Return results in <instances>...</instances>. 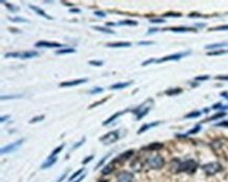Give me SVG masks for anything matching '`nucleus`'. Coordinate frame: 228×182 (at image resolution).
I'll return each mask as SVG.
<instances>
[{
	"label": "nucleus",
	"instance_id": "63",
	"mask_svg": "<svg viewBox=\"0 0 228 182\" xmlns=\"http://www.w3.org/2000/svg\"><path fill=\"white\" fill-rule=\"evenodd\" d=\"M197 25H198V27H204V25H205V24H201V23H198V24H197Z\"/></svg>",
	"mask_w": 228,
	"mask_h": 182
},
{
	"label": "nucleus",
	"instance_id": "60",
	"mask_svg": "<svg viewBox=\"0 0 228 182\" xmlns=\"http://www.w3.org/2000/svg\"><path fill=\"white\" fill-rule=\"evenodd\" d=\"M221 96H224L225 98L228 99V93H227V92H222V93H221Z\"/></svg>",
	"mask_w": 228,
	"mask_h": 182
},
{
	"label": "nucleus",
	"instance_id": "54",
	"mask_svg": "<svg viewBox=\"0 0 228 182\" xmlns=\"http://www.w3.org/2000/svg\"><path fill=\"white\" fill-rule=\"evenodd\" d=\"M70 13H74V14H80V13H81V11H80L79 9H71V10H70Z\"/></svg>",
	"mask_w": 228,
	"mask_h": 182
},
{
	"label": "nucleus",
	"instance_id": "19",
	"mask_svg": "<svg viewBox=\"0 0 228 182\" xmlns=\"http://www.w3.org/2000/svg\"><path fill=\"white\" fill-rule=\"evenodd\" d=\"M130 84H132V81H129V82H119V83H116V84L110 86V89H125V87L129 86Z\"/></svg>",
	"mask_w": 228,
	"mask_h": 182
},
{
	"label": "nucleus",
	"instance_id": "30",
	"mask_svg": "<svg viewBox=\"0 0 228 182\" xmlns=\"http://www.w3.org/2000/svg\"><path fill=\"white\" fill-rule=\"evenodd\" d=\"M83 172H84V169H78V171L76 172L75 174H73L72 176H71L70 178H68V182H72L73 180H75V179L77 178V177L79 176V175H81V173H83Z\"/></svg>",
	"mask_w": 228,
	"mask_h": 182
},
{
	"label": "nucleus",
	"instance_id": "25",
	"mask_svg": "<svg viewBox=\"0 0 228 182\" xmlns=\"http://www.w3.org/2000/svg\"><path fill=\"white\" fill-rule=\"evenodd\" d=\"M228 46V42H222V43H215V44H208V46H205L206 49H215L218 48H221V46Z\"/></svg>",
	"mask_w": 228,
	"mask_h": 182
},
{
	"label": "nucleus",
	"instance_id": "53",
	"mask_svg": "<svg viewBox=\"0 0 228 182\" xmlns=\"http://www.w3.org/2000/svg\"><path fill=\"white\" fill-rule=\"evenodd\" d=\"M188 17H190V18H197V17H202V15H201V14H199V13H190L188 15Z\"/></svg>",
	"mask_w": 228,
	"mask_h": 182
},
{
	"label": "nucleus",
	"instance_id": "39",
	"mask_svg": "<svg viewBox=\"0 0 228 182\" xmlns=\"http://www.w3.org/2000/svg\"><path fill=\"white\" fill-rule=\"evenodd\" d=\"M209 78L210 77L208 76V75H203V76L196 77V78H194V80H196V81H205V80H208Z\"/></svg>",
	"mask_w": 228,
	"mask_h": 182
},
{
	"label": "nucleus",
	"instance_id": "10",
	"mask_svg": "<svg viewBox=\"0 0 228 182\" xmlns=\"http://www.w3.org/2000/svg\"><path fill=\"white\" fill-rule=\"evenodd\" d=\"M87 78H83V79H77V80H71V81H65V82H61L60 86L61 87H68V86H77L79 84L85 83L87 82Z\"/></svg>",
	"mask_w": 228,
	"mask_h": 182
},
{
	"label": "nucleus",
	"instance_id": "36",
	"mask_svg": "<svg viewBox=\"0 0 228 182\" xmlns=\"http://www.w3.org/2000/svg\"><path fill=\"white\" fill-rule=\"evenodd\" d=\"M110 153H108V154H107V155H105V156H104V157H103V158H102V159L100 160V162H99V163H98V164H97V165H96V166H95V169H98V167H100V166H101V165H102V164H103V163H104V162H105V160H106V159H107V158H108V157H110Z\"/></svg>",
	"mask_w": 228,
	"mask_h": 182
},
{
	"label": "nucleus",
	"instance_id": "33",
	"mask_svg": "<svg viewBox=\"0 0 228 182\" xmlns=\"http://www.w3.org/2000/svg\"><path fill=\"white\" fill-rule=\"evenodd\" d=\"M181 13H173V12H168V13L163 14V17H181Z\"/></svg>",
	"mask_w": 228,
	"mask_h": 182
},
{
	"label": "nucleus",
	"instance_id": "22",
	"mask_svg": "<svg viewBox=\"0 0 228 182\" xmlns=\"http://www.w3.org/2000/svg\"><path fill=\"white\" fill-rule=\"evenodd\" d=\"M182 89L180 87H176V89H169L167 91H165V94L167 96H176V95H179V94L182 93Z\"/></svg>",
	"mask_w": 228,
	"mask_h": 182
},
{
	"label": "nucleus",
	"instance_id": "12",
	"mask_svg": "<svg viewBox=\"0 0 228 182\" xmlns=\"http://www.w3.org/2000/svg\"><path fill=\"white\" fill-rule=\"evenodd\" d=\"M106 46H108V48H129V46H132V43H130V42H124V41L110 42V43L106 44Z\"/></svg>",
	"mask_w": 228,
	"mask_h": 182
},
{
	"label": "nucleus",
	"instance_id": "47",
	"mask_svg": "<svg viewBox=\"0 0 228 182\" xmlns=\"http://www.w3.org/2000/svg\"><path fill=\"white\" fill-rule=\"evenodd\" d=\"M21 95H15V96H1V99L4 100V99H13V98H20Z\"/></svg>",
	"mask_w": 228,
	"mask_h": 182
},
{
	"label": "nucleus",
	"instance_id": "1",
	"mask_svg": "<svg viewBox=\"0 0 228 182\" xmlns=\"http://www.w3.org/2000/svg\"><path fill=\"white\" fill-rule=\"evenodd\" d=\"M197 169H198V163L192 159H188V160H186V161L180 163L179 166H178V169H177V172L178 173L183 172V173H187V174H194V173L197 171Z\"/></svg>",
	"mask_w": 228,
	"mask_h": 182
},
{
	"label": "nucleus",
	"instance_id": "17",
	"mask_svg": "<svg viewBox=\"0 0 228 182\" xmlns=\"http://www.w3.org/2000/svg\"><path fill=\"white\" fill-rule=\"evenodd\" d=\"M160 124V122L159 121H155V122H151V123H146V124H144L143 126L141 127V129L138 131V134H142V133H144L145 131H148L149 129H151V127H155V126H157V125H159Z\"/></svg>",
	"mask_w": 228,
	"mask_h": 182
},
{
	"label": "nucleus",
	"instance_id": "31",
	"mask_svg": "<svg viewBox=\"0 0 228 182\" xmlns=\"http://www.w3.org/2000/svg\"><path fill=\"white\" fill-rule=\"evenodd\" d=\"M9 20L13 21V22H28L27 19L22 17H9Z\"/></svg>",
	"mask_w": 228,
	"mask_h": 182
},
{
	"label": "nucleus",
	"instance_id": "24",
	"mask_svg": "<svg viewBox=\"0 0 228 182\" xmlns=\"http://www.w3.org/2000/svg\"><path fill=\"white\" fill-rule=\"evenodd\" d=\"M225 116H226V113H225V112H220V113H218V114H215V115L211 116V117H209V118H207L206 120H204V122L212 121V120L220 119V118H223V117H225Z\"/></svg>",
	"mask_w": 228,
	"mask_h": 182
},
{
	"label": "nucleus",
	"instance_id": "64",
	"mask_svg": "<svg viewBox=\"0 0 228 182\" xmlns=\"http://www.w3.org/2000/svg\"><path fill=\"white\" fill-rule=\"evenodd\" d=\"M100 182H107V181H105V180H101Z\"/></svg>",
	"mask_w": 228,
	"mask_h": 182
},
{
	"label": "nucleus",
	"instance_id": "15",
	"mask_svg": "<svg viewBox=\"0 0 228 182\" xmlns=\"http://www.w3.org/2000/svg\"><path fill=\"white\" fill-rule=\"evenodd\" d=\"M168 31L176 33H185V32H197V30L192 29V27H170V29H165Z\"/></svg>",
	"mask_w": 228,
	"mask_h": 182
},
{
	"label": "nucleus",
	"instance_id": "56",
	"mask_svg": "<svg viewBox=\"0 0 228 182\" xmlns=\"http://www.w3.org/2000/svg\"><path fill=\"white\" fill-rule=\"evenodd\" d=\"M9 116L8 115V116H3V117H1L0 118V121L1 122H4V121H6V120H9Z\"/></svg>",
	"mask_w": 228,
	"mask_h": 182
},
{
	"label": "nucleus",
	"instance_id": "41",
	"mask_svg": "<svg viewBox=\"0 0 228 182\" xmlns=\"http://www.w3.org/2000/svg\"><path fill=\"white\" fill-rule=\"evenodd\" d=\"M103 92V89L102 87H95L94 89H92L89 93L91 94H99V93H102Z\"/></svg>",
	"mask_w": 228,
	"mask_h": 182
},
{
	"label": "nucleus",
	"instance_id": "4",
	"mask_svg": "<svg viewBox=\"0 0 228 182\" xmlns=\"http://www.w3.org/2000/svg\"><path fill=\"white\" fill-rule=\"evenodd\" d=\"M165 164V160L162 156L160 155H157L155 157L150 158L148 161V165L150 169H161Z\"/></svg>",
	"mask_w": 228,
	"mask_h": 182
},
{
	"label": "nucleus",
	"instance_id": "59",
	"mask_svg": "<svg viewBox=\"0 0 228 182\" xmlns=\"http://www.w3.org/2000/svg\"><path fill=\"white\" fill-rule=\"evenodd\" d=\"M84 177H85V175H82V176L80 177V178H78L77 180H75V182H81V181L83 180V179H84Z\"/></svg>",
	"mask_w": 228,
	"mask_h": 182
},
{
	"label": "nucleus",
	"instance_id": "18",
	"mask_svg": "<svg viewBox=\"0 0 228 182\" xmlns=\"http://www.w3.org/2000/svg\"><path fill=\"white\" fill-rule=\"evenodd\" d=\"M57 160H58V158L57 157H49L46 161L41 165V169H47V167H51L52 165H54L57 162Z\"/></svg>",
	"mask_w": 228,
	"mask_h": 182
},
{
	"label": "nucleus",
	"instance_id": "45",
	"mask_svg": "<svg viewBox=\"0 0 228 182\" xmlns=\"http://www.w3.org/2000/svg\"><path fill=\"white\" fill-rule=\"evenodd\" d=\"M84 142H85V138H83L81 141H79V142H78V143H76L75 145L73 146V150H76V148H78V147H79V146H81L82 144L84 143Z\"/></svg>",
	"mask_w": 228,
	"mask_h": 182
},
{
	"label": "nucleus",
	"instance_id": "8",
	"mask_svg": "<svg viewBox=\"0 0 228 182\" xmlns=\"http://www.w3.org/2000/svg\"><path fill=\"white\" fill-rule=\"evenodd\" d=\"M36 48H49V49H55V48H61L63 46L61 43L58 42H51V41H45V40H42V41H38L35 43Z\"/></svg>",
	"mask_w": 228,
	"mask_h": 182
},
{
	"label": "nucleus",
	"instance_id": "27",
	"mask_svg": "<svg viewBox=\"0 0 228 182\" xmlns=\"http://www.w3.org/2000/svg\"><path fill=\"white\" fill-rule=\"evenodd\" d=\"M92 29H94V30H96V31H99V32H102V33H106V34H115V31L110 30V29H107V27H92Z\"/></svg>",
	"mask_w": 228,
	"mask_h": 182
},
{
	"label": "nucleus",
	"instance_id": "62",
	"mask_svg": "<svg viewBox=\"0 0 228 182\" xmlns=\"http://www.w3.org/2000/svg\"><path fill=\"white\" fill-rule=\"evenodd\" d=\"M106 24H107V25H116L114 22H108V23H106Z\"/></svg>",
	"mask_w": 228,
	"mask_h": 182
},
{
	"label": "nucleus",
	"instance_id": "23",
	"mask_svg": "<svg viewBox=\"0 0 228 182\" xmlns=\"http://www.w3.org/2000/svg\"><path fill=\"white\" fill-rule=\"evenodd\" d=\"M72 53H76V49H75L66 48V49H58V51L56 52V55H64V54H72Z\"/></svg>",
	"mask_w": 228,
	"mask_h": 182
},
{
	"label": "nucleus",
	"instance_id": "26",
	"mask_svg": "<svg viewBox=\"0 0 228 182\" xmlns=\"http://www.w3.org/2000/svg\"><path fill=\"white\" fill-rule=\"evenodd\" d=\"M119 25H128V27H136L138 25V22L135 20H122L118 23Z\"/></svg>",
	"mask_w": 228,
	"mask_h": 182
},
{
	"label": "nucleus",
	"instance_id": "16",
	"mask_svg": "<svg viewBox=\"0 0 228 182\" xmlns=\"http://www.w3.org/2000/svg\"><path fill=\"white\" fill-rule=\"evenodd\" d=\"M39 56V53L38 52H34V51H30V52H23V53H20V57L21 59H31V58H35Z\"/></svg>",
	"mask_w": 228,
	"mask_h": 182
},
{
	"label": "nucleus",
	"instance_id": "14",
	"mask_svg": "<svg viewBox=\"0 0 228 182\" xmlns=\"http://www.w3.org/2000/svg\"><path fill=\"white\" fill-rule=\"evenodd\" d=\"M115 164L116 163L114 162V160L110 161V163H107V164L102 169V171H101L102 175H108V174H110V173H113L114 169H115Z\"/></svg>",
	"mask_w": 228,
	"mask_h": 182
},
{
	"label": "nucleus",
	"instance_id": "32",
	"mask_svg": "<svg viewBox=\"0 0 228 182\" xmlns=\"http://www.w3.org/2000/svg\"><path fill=\"white\" fill-rule=\"evenodd\" d=\"M63 146H64V144H61L60 146H58L57 148H55V150L52 152V154H51V156H49V157H57V155H58V154L60 153L61 151H62Z\"/></svg>",
	"mask_w": 228,
	"mask_h": 182
},
{
	"label": "nucleus",
	"instance_id": "21",
	"mask_svg": "<svg viewBox=\"0 0 228 182\" xmlns=\"http://www.w3.org/2000/svg\"><path fill=\"white\" fill-rule=\"evenodd\" d=\"M125 112H126V111H124V112H118V113H116V114L111 115L110 117L108 118L107 120H105V121H104V122H103V123H102V124H103V125H108V124H110V123H111V122H113V121H115V120L117 119V118L119 117V116H121V115H122V114H124Z\"/></svg>",
	"mask_w": 228,
	"mask_h": 182
},
{
	"label": "nucleus",
	"instance_id": "2",
	"mask_svg": "<svg viewBox=\"0 0 228 182\" xmlns=\"http://www.w3.org/2000/svg\"><path fill=\"white\" fill-rule=\"evenodd\" d=\"M222 165L220 164L219 162H209L206 163L202 166V169L205 172L206 175H209V176H212V175L218 174L219 172L222 171Z\"/></svg>",
	"mask_w": 228,
	"mask_h": 182
},
{
	"label": "nucleus",
	"instance_id": "11",
	"mask_svg": "<svg viewBox=\"0 0 228 182\" xmlns=\"http://www.w3.org/2000/svg\"><path fill=\"white\" fill-rule=\"evenodd\" d=\"M134 180V176L132 173L128 172H122L118 175L117 182H132Z\"/></svg>",
	"mask_w": 228,
	"mask_h": 182
},
{
	"label": "nucleus",
	"instance_id": "38",
	"mask_svg": "<svg viewBox=\"0 0 228 182\" xmlns=\"http://www.w3.org/2000/svg\"><path fill=\"white\" fill-rule=\"evenodd\" d=\"M209 31H228V25H220L217 27H211Z\"/></svg>",
	"mask_w": 228,
	"mask_h": 182
},
{
	"label": "nucleus",
	"instance_id": "13",
	"mask_svg": "<svg viewBox=\"0 0 228 182\" xmlns=\"http://www.w3.org/2000/svg\"><path fill=\"white\" fill-rule=\"evenodd\" d=\"M30 9H32V10H34L36 13L38 14V15H40V16H42L43 18H46V19H49V20H53V17L52 16H49V15H47V14L44 12L42 9H40V8H38V6H35V5H30Z\"/></svg>",
	"mask_w": 228,
	"mask_h": 182
},
{
	"label": "nucleus",
	"instance_id": "7",
	"mask_svg": "<svg viewBox=\"0 0 228 182\" xmlns=\"http://www.w3.org/2000/svg\"><path fill=\"white\" fill-rule=\"evenodd\" d=\"M150 108H151V105L145 106V103H143V104H141L139 107H137L136 110H134V113L137 115V120L142 119V118L150 111Z\"/></svg>",
	"mask_w": 228,
	"mask_h": 182
},
{
	"label": "nucleus",
	"instance_id": "35",
	"mask_svg": "<svg viewBox=\"0 0 228 182\" xmlns=\"http://www.w3.org/2000/svg\"><path fill=\"white\" fill-rule=\"evenodd\" d=\"M43 119H44V115L36 116V117H34L33 119H31V120H30V123H36V122H41Z\"/></svg>",
	"mask_w": 228,
	"mask_h": 182
},
{
	"label": "nucleus",
	"instance_id": "46",
	"mask_svg": "<svg viewBox=\"0 0 228 182\" xmlns=\"http://www.w3.org/2000/svg\"><path fill=\"white\" fill-rule=\"evenodd\" d=\"M106 101V98H104V99H102L101 101H99V102H95V103H92V104L89 106V108H92V107H95V106H97V105H99V104H102L103 102H105Z\"/></svg>",
	"mask_w": 228,
	"mask_h": 182
},
{
	"label": "nucleus",
	"instance_id": "42",
	"mask_svg": "<svg viewBox=\"0 0 228 182\" xmlns=\"http://www.w3.org/2000/svg\"><path fill=\"white\" fill-rule=\"evenodd\" d=\"M154 43H155L154 41H139L138 42L139 46H153Z\"/></svg>",
	"mask_w": 228,
	"mask_h": 182
},
{
	"label": "nucleus",
	"instance_id": "20",
	"mask_svg": "<svg viewBox=\"0 0 228 182\" xmlns=\"http://www.w3.org/2000/svg\"><path fill=\"white\" fill-rule=\"evenodd\" d=\"M163 147V143H160V142H154V143H150L148 144L147 146L143 148V150H149V151H155V150H160V148Z\"/></svg>",
	"mask_w": 228,
	"mask_h": 182
},
{
	"label": "nucleus",
	"instance_id": "29",
	"mask_svg": "<svg viewBox=\"0 0 228 182\" xmlns=\"http://www.w3.org/2000/svg\"><path fill=\"white\" fill-rule=\"evenodd\" d=\"M202 113L200 112V111H197V112H192V113H189V114H187L186 116H185V118L186 119H189V118H198L200 117Z\"/></svg>",
	"mask_w": 228,
	"mask_h": 182
},
{
	"label": "nucleus",
	"instance_id": "57",
	"mask_svg": "<svg viewBox=\"0 0 228 182\" xmlns=\"http://www.w3.org/2000/svg\"><path fill=\"white\" fill-rule=\"evenodd\" d=\"M66 175H67V173H64V174L62 175V176H61L60 178L58 179V181H57V182H62V180H63V179H64V178H65V177H66Z\"/></svg>",
	"mask_w": 228,
	"mask_h": 182
},
{
	"label": "nucleus",
	"instance_id": "6",
	"mask_svg": "<svg viewBox=\"0 0 228 182\" xmlns=\"http://www.w3.org/2000/svg\"><path fill=\"white\" fill-rule=\"evenodd\" d=\"M23 141H24V139H19V140L15 141L14 143H11V144H9V145L4 146V147L1 148V154L3 155V154H9V153L14 152V151H16L18 147H20V145L23 143Z\"/></svg>",
	"mask_w": 228,
	"mask_h": 182
},
{
	"label": "nucleus",
	"instance_id": "51",
	"mask_svg": "<svg viewBox=\"0 0 228 182\" xmlns=\"http://www.w3.org/2000/svg\"><path fill=\"white\" fill-rule=\"evenodd\" d=\"M217 126H223V127H228V120H226V121H222L220 122V123H217L215 124Z\"/></svg>",
	"mask_w": 228,
	"mask_h": 182
},
{
	"label": "nucleus",
	"instance_id": "61",
	"mask_svg": "<svg viewBox=\"0 0 228 182\" xmlns=\"http://www.w3.org/2000/svg\"><path fill=\"white\" fill-rule=\"evenodd\" d=\"M157 31H158V29H150L148 32H147V34H151V33H155V32H157Z\"/></svg>",
	"mask_w": 228,
	"mask_h": 182
},
{
	"label": "nucleus",
	"instance_id": "28",
	"mask_svg": "<svg viewBox=\"0 0 228 182\" xmlns=\"http://www.w3.org/2000/svg\"><path fill=\"white\" fill-rule=\"evenodd\" d=\"M1 3H3L4 5H5L6 8H8L9 10L11 11V12H13V13H14V12H17V11L19 10V9L17 8V6H15V5H12L11 3H9V2H6V1H1Z\"/></svg>",
	"mask_w": 228,
	"mask_h": 182
},
{
	"label": "nucleus",
	"instance_id": "5",
	"mask_svg": "<svg viewBox=\"0 0 228 182\" xmlns=\"http://www.w3.org/2000/svg\"><path fill=\"white\" fill-rule=\"evenodd\" d=\"M188 54H190V52L189 51L183 52V53L172 54V55H169V56H166V57H163L161 59H158V60H156V63H161V62H164V61H170V60H180V59L185 57V56H187Z\"/></svg>",
	"mask_w": 228,
	"mask_h": 182
},
{
	"label": "nucleus",
	"instance_id": "37",
	"mask_svg": "<svg viewBox=\"0 0 228 182\" xmlns=\"http://www.w3.org/2000/svg\"><path fill=\"white\" fill-rule=\"evenodd\" d=\"M89 63L91 65H94V67H102V65H103V61H101V60H99V61L91 60V61H89Z\"/></svg>",
	"mask_w": 228,
	"mask_h": 182
},
{
	"label": "nucleus",
	"instance_id": "52",
	"mask_svg": "<svg viewBox=\"0 0 228 182\" xmlns=\"http://www.w3.org/2000/svg\"><path fill=\"white\" fill-rule=\"evenodd\" d=\"M151 62H156V59L151 58V59H149V60H146V61H144V62L142 63V65H143V67H145V65L149 64V63H151Z\"/></svg>",
	"mask_w": 228,
	"mask_h": 182
},
{
	"label": "nucleus",
	"instance_id": "55",
	"mask_svg": "<svg viewBox=\"0 0 228 182\" xmlns=\"http://www.w3.org/2000/svg\"><path fill=\"white\" fill-rule=\"evenodd\" d=\"M215 79H218V80H228V75H227V76H222V75H221V76H217V77H215Z\"/></svg>",
	"mask_w": 228,
	"mask_h": 182
},
{
	"label": "nucleus",
	"instance_id": "48",
	"mask_svg": "<svg viewBox=\"0 0 228 182\" xmlns=\"http://www.w3.org/2000/svg\"><path fill=\"white\" fill-rule=\"evenodd\" d=\"M151 23H164L165 20L164 19H160V18H157V19H150Z\"/></svg>",
	"mask_w": 228,
	"mask_h": 182
},
{
	"label": "nucleus",
	"instance_id": "34",
	"mask_svg": "<svg viewBox=\"0 0 228 182\" xmlns=\"http://www.w3.org/2000/svg\"><path fill=\"white\" fill-rule=\"evenodd\" d=\"M226 53L225 49H220V51H213V52H209L207 54L208 56H219V55H223V54Z\"/></svg>",
	"mask_w": 228,
	"mask_h": 182
},
{
	"label": "nucleus",
	"instance_id": "3",
	"mask_svg": "<svg viewBox=\"0 0 228 182\" xmlns=\"http://www.w3.org/2000/svg\"><path fill=\"white\" fill-rule=\"evenodd\" d=\"M119 139V131H113L110 133L105 134L104 136L100 137V142L104 145H110V144L115 143Z\"/></svg>",
	"mask_w": 228,
	"mask_h": 182
},
{
	"label": "nucleus",
	"instance_id": "9",
	"mask_svg": "<svg viewBox=\"0 0 228 182\" xmlns=\"http://www.w3.org/2000/svg\"><path fill=\"white\" fill-rule=\"evenodd\" d=\"M134 153H135L134 150H128V151H126V152L120 154L116 159H114V162L115 163H122V162L126 161V160H128L132 155H134Z\"/></svg>",
	"mask_w": 228,
	"mask_h": 182
},
{
	"label": "nucleus",
	"instance_id": "50",
	"mask_svg": "<svg viewBox=\"0 0 228 182\" xmlns=\"http://www.w3.org/2000/svg\"><path fill=\"white\" fill-rule=\"evenodd\" d=\"M94 14H95L96 16H99V17H102V18L105 17V16H106V14H105V13H103V12H101V11H96Z\"/></svg>",
	"mask_w": 228,
	"mask_h": 182
},
{
	"label": "nucleus",
	"instance_id": "43",
	"mask_svg": "<svg viewBox=\"0 0 228 182\" xmlns=\"http://www.w3.org/2000/svg\"><path fill=\"white\" fill-rule=\"evenodd\" d=\"M9 57H20V53H8L5 54V58H9Z\"/></svg>",
	"mask_w": 228,
	"mask_h": 182
},
{
	"label": "nucleus",
	"instance_id": "44",
	"mask_svg": "<svg viewBox=\"0 0 228 182\" xmlns=\"http://www.w3.org/2000/svg\"><path fill=\"white\" fill-rule=\"evenodd\" d=\"M213 110H218V108H223V110H228V106H223L221 103H217V104H215L212 106Z\"/></svg>",
	"mask_w": 228,
	"mask_h": 182
},
{
	"label": "nucleus",
	"instance_id": "40",
	"mask_svg": "<svg viewBox=\"0 0 228 182\" xmlns=\"http://www.w3.org/2000/svg\"><path fill=\"white\" fill-rule=\"evenodd\" d=\"M199 131H201V125H197L196 127H194L192 129L188 132V135H191V134H197Z\"/></svg>",
	"mask_w": 228,
	"mask_h": 182
},
{
	"label": "nucleus",
	"instance_id": "49",
	"mask_svg": "<svg viewBox=\"0 0 228 182\" xmlns=\"http://www.w3.org/2000/svg\"><path fill=\"white\" fill-rule=\"evenodd\" d=\"M92 159H94V156H92H92H89V157H86L84 160H83L82 163H83V164H86V163H89V161H92Z\"/></svg>",
	"mask_w": 228,
	"mask_h": 182
},
{
	"label": "nucleus",
	"instance_id": "58",
	"mask_svg": "<svg viewBox=\"0 0 228 182\" xmlns=\"http://www.w3.org/2000/svg\"><path fill=\"white\" fill-rule=\"evenodd\" d=\"M62 3L64 4V5H67V6H73L74 4L71 3V2H66V1H62Z\"/></svg>",
	"mask_w": 228,
	"mask_h": 182
}]
</instances>
